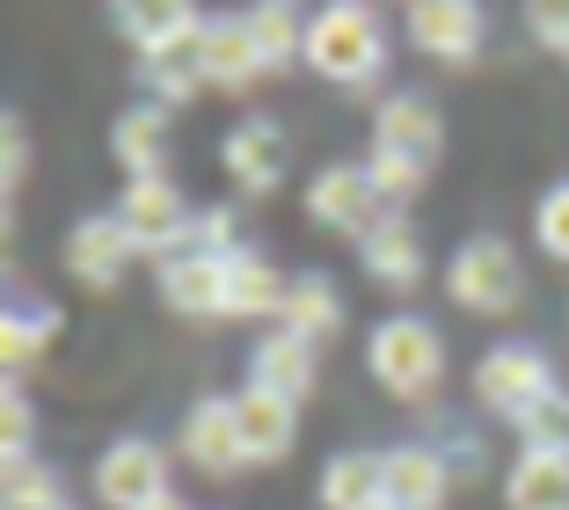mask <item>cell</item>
<instances>
[{"instance_id":"obj_33","label":"cell","mask_w":569,"mask_h":510,"mask_svg":"<svg viewBox=\"0 0 569 510\" xmlns=\"http://www.w3.org/2000/svg\"><path fill=\"white\" fill-rule=\"evenodd\" d=\"M0 139H8V153H0V176H8V182H0V190H8V219H16V190H22V176H30V132L8 117V132H0Z\"/></svg>"},{"instance_id":"obj_29","label":"cell","mask_w":569,"mask_h":510,"mask_svg":"<svg viewBox=\"0 0 569 510\" xmlns=\"http://www.w3.org/2000/svg\"><path fill=\"white\" fill-rule=\"evenodd\" d=\"M519 444H526V452H569V387H555V394L526 416Z\"/></svg>"},{"instance_id":"obj_37","label":"cell","mask_w":569,"mask_h":510,"mask_svg":"<svg viewBox=\"0 0 569 510\" xmlns=\"http://www.w3.org/2000/svg\"><path fill=\"white\" fill-rule=\"evenodd\" d=\"M67 510H73V503H67Z\"/></svg>"},{"instance_id":"obj_14","label":"cell","mask_w":569,"mask_h":510,"mask_svg":"<svg viewBox=\"0 0 569 510\" xmlns=\"http://www.w3.org/2000/svg\"><path fill=\"white\" fill-rule=\"evenodd\" d=\"M315 379H321V358H315V343H300L292 329H270L263 343L249 350V387H263V394L292 401V409L315 394Z\"/></svg>"},{"instance_id":"obj_8","label":"cell","mask_w":569,"mask_h":510,"mask_svg":"<svg viewBox=\"0 0 569 510\" xmlns=\"http://www.w3.org/2000/svg\"><path fill=\"white\" fill-rule=\"evenodd\" d=\"M96 496L102 510H147L161 503L168 489V452L153 438H118V444H102V460H96Z\"/></svg>"},{"instance_id":"obj_2","label":"cell","mask_w":569,"mask_h":510,"mask_svg":"<svg viewBox=\"0 0 569 510\" xmlns=\"http://www.w3.org/2000/svg\"><path fill=\"white\" fill-rule=\"evenodd\" d=\"M307 67H315L321 81L366 96V88L380 81V67H387V30H380V16H372V8H358V0L315 8V16H307Z\"/></svg>"},{"instance_id":"obj_17","label":"cell","mask_w":569,"mask_h":510,"mask_svg":"<svg viewBox=\"0 0 569 510\" xmlns=\"http://www.w3.org/2000/svg\"><path fill=\"white\" fill-rule=\"evenodd\" d=\"M358 263H366V278L387 284V292H417L423 284V233L409 227L402 212H387L380 227L358 241Z\"/></svg>"},{"instance_id":"obj_36","label":"cell","mask_w":569,"mask_h":510,"mask_svg":"<svg viewBox=\"0 0 569 510\" xmlns=\"http://www.w3.org/2000/svg\"><path fill=\"white\" fill-rule=\"evenodd\" d=\"M380 510H395V503H380Z\"/></svg>"},{"instance_id":"obj_35","label":"cell","mask_w":569,"mask_h":510,"mask_svg":"<svg viewBox=\"0 0 569 510\" xmlns=\"http://www.w3.org/2000/svg\"><path fill=\"white\" fill-rule=\"evenodd\" d=\"M147 510H190V503H183V496H161V503H147Z\"/></svg>"},{"instance_id":"obj_34","label":"cell","mask_w":569,"mask_h":510,"mask_svg":"<svg viewBox=\"0 0 569 510\" xmlns=\"http://www.w3.org/2000/svg\"><path fill=\"white\" fill-rule=\"evenodd\" d=\"M526 22H533V37L555 51V59H569V8H562V0H533Z\"/></svg>"},{"instance_id":"obj_32","label":"cell","mask_w":569,"mask_h":510,"mask_svg":"<svg viewBox=\"0 0 569 510\" xmlns=\"http://www.w3.org/2000/svg\"><path fill=\"white\" fill-rule=\"evenodd\" d=\"M0 430H8V460H16V452H30L37 409H30V387H22V379H8V387H0Z\"/></svg>"},{"instance_id":"obj_23","label":"cell","mask_w":569,"mask_h":510,"mask_svg":"<svg viewBox=\"0 0 569 510\" xmlns=\"http://www.w3.org/2000/svg\"><path fill=\"white\" fill-rule=\"evenodd\" d=\"M110 22H118V37L139 51V59H153L161 44H176V37H190V30H204V16L190 8V0H124Z\"/></svg>"},{"instance_id":"obj_9","label":"cell","mask_w":569,"mask_h":510,"mask_svg":"<svg viewBox=\"0 0 569 510\" xmlns=\"http://www.w3.org/2000/svg\"><path fill=\"white\" fill-rule=\"evenodd\" d=\"M183 460L212 481H241L249 474V444H241V416H234V394H204L198 409L183 416Z\"/></svg>"},{"instance_id":"obj_24","label":"cell","mask_w":569,"mask_h":510,"mask_svg":"<svg viewBox=\"0 0 569 510\" xmlns=\"http://www.w3.org/2000/svg\"><path fill=\"white\" fill-rule=\"evenodd\" d=\"M110 153L124 161V176H168V110L161 102H132L110 132Z\"/></svg>"},{"instance_id":"obj_4","label":"cell","mask_w":569,"mask_h":510,"mask_svg":"<svg viewBox=\"0 0 569 510\" xmlns=\"http://www.w3.org/2000/svg\"><path fill=\"white\" fill-rule=\"evenodd\" d=\"M555 387H562V379H555V358L540 343H497L475 364V401H482V416H503L511 430H519Z\"/></svg>"},{"instance_id":"obj_7","label":"cell","mask_w":569,"mask_h":510,"mask_svg":"<svg viewBox=\"0 0 569 510\" xmlns=\"http://www.w3.org/2000/svg\"><path fill=\"white\" fill-rule=\"evenodd\" d=\"M190 204H183V190L168 176H132L124 182V198H118V227L139 241V256H176L183 248V233H190Z\"/></svg>"},{"instance_id":"obj_12","label":"cell","mask_w":569,"mask_h":510,"mask_svg":"<svg viewBox=\"0 0 569 510\" xmlns=\"http://www.w3.org/2000/svg\"><path fill=\"white\" fill-rule=\"evenodd\" d=\"M219 161H227V176H234L249 198H263V190H278V182H284L292 147H284V132L270 124V117H241L234 132L219 139Z\"/></svg>"},{"instance_id":"obj_5","label":"cell","mask_w":569,"mask_h":510,"mask_svg":"<svg viewBox=\"0 0 569 510\" xmlns=\"http://www.w3.org/2000/svg\"><path fill=\"white\" fill-rule=\"evenodd\" d=\"M446 292L460 299L468 313H519V307H526V263L511 256V241H497V233H475L468 248H452Z\"/></svg>"},{"instance_id":"obj_16","label":"cell","mask_w":569,"mask_h":510,"mask_svg":"<svg viewBox=\"0 0 569 510\" xmlns=\"http://www.w3.org/2000/svg\"><path fill=\"white\" fill-rule=\"evenodd\" d=\"M204 22H212V16H204ZM139 73H147V102H161V110H183V102H198L204 88H212V67H204V30L161 44L153 59H139Z\"/></svg>"},{"instance_id":"obj_31","label":"cell","mask_w":569,"mask_h":510,"mask_svg":"<svg viewBox=\"0 0 569 510\" xmlns=\"http://www.w3.org/2000/svg\"><path fill=\"white\" fill-rule=\"evenodd\" d=\"M533 241L548 248L555 263H569V182H555L548 198H540V212H533Z\"/></svg>"},{"instance_id":"obj_18","label":"cell","mask_w":569,"mask_h":510,"mask_svg":"<svg viewBox=\"0 0 569 510\" xmlns=\"http://www.w3.org/2000/svg\"><path fill=\"white\" fill-rule=\"evenodd\" d=\"M284 299H292V278L270 256H256V248L227 256V321H278Z\"/></svg>"},{"instance_id":"obj_15","label":"cell","mask_w":569,"mask_h":510,"mask_svg":"<svg viewBox=\"0 0 569 510\" xmlns=\"http://www.w3.org/2000/svg\"><path fill=\"white\" fill-rule=\"evenodd\" d=\"M161 299L176 313H219L227 321V256H204V248H176L161 256Z\"/></svg>"},{"instance_id":"obj_25","label":"cell","mask_w":569,"mask_h":510,"mask_svg":"<svg viewBox=\"0 0 569 510\" xmlns=\"http://www.w3.org/2000/svg\"><path fill=\"white\" fill-rule=\"evenodd\" d=\"M511 510H569V452H519L503 474Z\"/></svg>"},{"instance_id":"obj_6","label":"cell","mask_w":569,"mask_h":510,"mask_svg":"<svg viewBox=\"0 0 569 510\" xmlns=\"http://www.w3.org/2000/svg\"><path fill=\"white\" fill-rule=\"evenodd\" d=\"M387 212H395V204L380 198V182H372L366 161H321L315 182H307V219L343 233V241H366Z\"/></svg>"},{"instance_id":"obj_21","label":"cell","mask_w":569,"mask_h":510,"mask_svg":"<svg viewBox=\"0 0 569 510\" xmlns=\"http://www.w3.org/2000/svg\"><path fill=\"white\" fill-rule=\"evenodd\" d=\"M204 67H212V88H227V96H241V88L263 81V51H256L249 37V16H212L204 22Z\"/></svg>"},{"instance_id":"obj_19","label":"cell","mask_w":569,"mask_h":510,"mask_svg":"<svg viewBox=\"0 0 569 510\" xmlns=\"http://www.w3.org/2000/svg\"><path fill=\"white\" fill-rule=\"evenodd\" d=\"M343 284L329 278V270H300V278H292V299H284V313H278V329H292L300 336V343H336V336H343Z\"/></svg>"},{"instance_id":"obj_20","label":"cell","mask_w":569,"mask_h":510,"mask_svg":"<svg viewBox=\"0 0 569 510\" xmlns=\"http://www.w3.org/2000/svg\"><path fill=\"white\" fill-rule=\"evenodd\" d=\"M234 416H241V444H249L256 467L284 460V452L300 444V409H292V401H278V394H263V387H241V394H234Z\"/></svg>"},{"instance_id":"obj_30","label":"cell","mask_w":569,"mask_h":510,"mask_svg":"<svg viewBox=\"0 0 569 510\" xmlns=\"http://www.w3.org/2000/svg\"><path fill=\"white\" fill-rule=\"evenodd\" d=\"M183 248H204V256H234V248H241V219L227 212V204H204V212L190 219Z\"/></svg>"},{"instance_id":"obj_3","label":"cell","mask_w":569,"mask_h":510,"mask_svg":"<svg viewBox=\"0 0 569 510\" xmlns=\"http://www.w3.org/2000/svg\"><path fill=\"white\" fill-rule=\"evenodd\" d=\"M366 364L395 401L423 409V401L446 387V336H438V321H423V313H387L380 329L366 336Z\"/></svg>"},{"instance_id":"obj_28","label":"cell","mask_w":569,"mask_h":510,"mask_svg":"<svg viewBox=\"0 0 569 510\" xmlns=\"http://www.w3.org/2000/svg\"><path fill=\"white\" fill-rule=\"evenodd\" d=\"M0 510H67V489H59V474L44 460L16 452L8 474H0Z\"/></svg>"},{"instance_id":"obj_11","label":"cell","mask_w":569,"mask_h":510,"mask_svg":"<svg viewBox=\"0 0 569 510\" xmlns=\"http://www.w3.org/2000/svg\"><path fill=\"white\" fill-rule=\"evenodd\" d=\"M132 256H139V241L118 227V212H110V219H102V212L73 219V233H67V270H73V284H88V292H118L124 270H132Z\"/></svg>"},{"instance_id":"obj_1","label":"cell","mask_w":569,"mask_h":510,"mask_svg":"<svg viewBox=\"0 0 569 510\" xmlns=\"http://www.w3.org/2000/svg\"><path fill=\"white\" fill-rule=\"evenodd\" d=\"M438 153H446L438 102L431 96H409V88H402V96H387L380 117H372V153H366V168H372V182H380V198L395 204V212H402L423 182H431Z\"/></svg>"},{"instance_id":"obj_27","label":"cell","mask_w":569,"mask_h":510,"mask_svg":"<svg viewBox=\"0 0 569 510\" xmlns=\"http://www.w3.org/2000/svg\"><path fill=\"white\" fill-rule=\"evenodd\" d=\"M241 16H249V37H256V51H263L270 73H284L292 59H307V16H300V8L263 0V8H241Z\"/></svg>"},{"instance_id":"obj_26","label":"cell","mask_w":569,"mask_h":510,"mask_svg":"<svg viewBox=\"0 0 569 510\" xmlns=\"http://www.w3.org/2000/svg\"><path fill=\"white\" fill-rule=\"evenodd\" d=\"M380 503H387L380 452H336L321 467V510H380Z\"/></svg>"},{"instance_id":"obj_10","label":"cell","mask_w":569,"mask_h":510,"mask_svg":"<svg viewBox=\"0 0 569 510\" xmlns=\"http://www.w3.org/2000/svg\"><path fill=\"white\" fill-rule=\"evenodd\" d=\"M409 44L438 67H468L475 51L489 44V16L475 0H417L409 8Z\"/></svg>"},{"instance_id":"obj_22","label":"cell","mask_w":569,"mask_h":510,"mask_svg":"<svg viewBox=\"0 0 569 510\" xmlns=\"http://www.w3.org/2000/svg\"><path fill=\"white\" fill-rule=\"evenodd\" d=\"M59 329H67V321H59L51 299H22V292L8 299V321H0V364H8V379L30 372V364L59 343Z\"/></svg>"},{"instance_id":"obj_13","label":"cell","mask_w":569,"mask_h":510,"mask_svg":"<svg viewBox=\"0 0 569 510\" xmlns=\"http://www.w3.org/2000/svg\"><path fill=\"white\" fill-rule=\"evenodd\" d=\"M380 467H387V503L395 510H446L452 467L438 444H387Z\"/></svg>"}]
</instances>
